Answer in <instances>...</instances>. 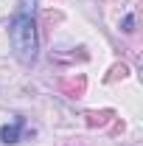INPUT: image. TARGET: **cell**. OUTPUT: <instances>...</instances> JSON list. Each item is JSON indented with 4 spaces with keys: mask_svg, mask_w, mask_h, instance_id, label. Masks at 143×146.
<instances>
[{
    "mask_svg": "<svg viewBox=\"0 0 143 146\" xmlns=\"http://www.w3.org/2000/svg\"><path fill=\"white\" fill-rule=\"evenodd\" d=\"M132 25H135V17H132V14H126V20H124V31H132Z\"/></svg>",
    "mask_w": 143,
    "mask_h": 146,
    "instance_id": "3",
    "label": "cell"
},
{
    "mask_svg": "<svg viewBox=\"0 0 143 146\" xmlns=\"http://www.w3.org/2000/svg\"><path fill=\"white\" fill-rule=\"evenodd\" d=\"M11 48L23 65H31L39 51V36H36V20H34V0H20L17 11L9 25Z\"/></svg>",
    "mask_w": 143,
    "mask_h": 146,
    "instance_id": "1",
    "label": "cell"
},
{
    "mask_svg": "<svg viewBox=\"0 0 143 146\" xmlns=\"http://www.w3.org/2000/svg\"><path fill=\"white\" fill-rule=\"evenodd\" d=\"M23 127H25V121H23V118H14V124L0 127V141H3V143H17L20 135H23Z\"/></svg>",
    "mask_w": 143,
    "mask_h": 146,
    "instance_id": "2",
    "label": "cell"
}]
</instances>
